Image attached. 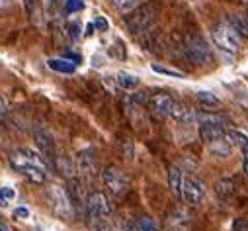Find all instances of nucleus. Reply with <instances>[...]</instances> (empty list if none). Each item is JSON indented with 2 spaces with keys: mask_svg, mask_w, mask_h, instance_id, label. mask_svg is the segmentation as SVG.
<instances>
[{
  "mask_svg": "<svg viewBox=\"0 0 248 231\" xmlns=\"http://www.w3.org/2000/svg\"><path fill=\"white\" fill-rule=\"evenodd\" d=\"M10 163L18 172H22L26 179H30L35 184H43L47 181L45 159L31 149H18L16 153H12Z\"/></svg>",
  "mask_w": 248,
  "mask_h": 231,
  "instance_id": "1",
  "label": "nucleus"
},
{
  "mask_svg": "<svg viewBox=\"0 0 248 231\" xmlns=\"http://www.w3.org/2000/svg\"><path fill=\"white\" fill-rule=\"evenodd\" d=\"M47 198H49V204L53 208V212L61 217V219H73L75 217V206L71 202V196L67 192V188L59 186V184H51L47 188Z\"/></svg>",
  "mask_w": 248,
  "mask_h": 231,
  "instance_id": "2",
  "label": "nucleus"
},
{
  "mask_svg": "<svg viewBox=\"0 0 248 231\" xmlns=\"http://www.w3.org/2000/svg\"><path fill=\"white\" fill-rule=\"evenodd\" d=\"M211 37H213V43L227 53H236L242 43V37L232 30V26L227 20L211 28Z\"/></svg>",
  "mask_w": 248,
  "mask_h": 231,
  "instance_id": "3",
  "label": "nucleus"
},
{
  "mask_svg": "<svg viewBox=\"0 0 248 231\" xmlns=\"http://www.w3.org/2000/svg\"><path fill=\"white\" fill-rule=\"evenodd\" d=\"M127 30L133 33V35H141V33H147L155 22H156V12L151 4H143L139 8H135L131 12V16H127Z\"/></svg>",
  "mask_w": 248,
  "mask_h": 231,
  "instance_id": "4",
  "label": "nucleus"
},
{
  "mask_svg": "<svg viewBox=\"0 0 248 231\" xmlns=\"http://www.w3.org/2000/svg\"><path fill=\"white\" fill-rule=\"evenodd\" d=\"M184 51H186V57L198 67H207L213 61L211 47L202 37H188L184 43Z\"/></svg>",
  "mask_w": 248,
  "mask_h": 231,
  "instance_id": "5",
  "label": "nucleus"
},
{
  "mask_svg": "<svg viewBox=\"0 0 248 231\" xmlns=\"http://www.w3.org/2000/svg\"><path fill=\"white\" fill-rule=\"evenodd\" d=\"M102 181H104L108 192L113 194V196H117V198L125 196L127 190H129V179H127V175L121 168H117V166L104 168L102 170Z\"/></svg>",
  "mask_w": 248,
  "mask_h": 231,
  "instance_id": "6",
  "label": "nucleus"
},
{
  "mask_svg": "<svg viewBox=\"0 0 248 231\" xmlns=\"http://www.w3.org/2000/svg\"><path fill=\"white\" fill-rule=\"evenodd\" d=\"M84 208H86V215H88V219L92 221V225L98 223V221H104V219L111 214L109 200H108V196L102 194V192H92V194L86 198Z\"/></svg>",
  "mask_w": 248,
  "mask_h": 231,
  "instance_id": "7",
  "label": "nucleus"
},
{
  "mask_svg": "<svg viewBox=\"0 0 248 231\" xmlns=\"http://www.w3.org/2000/svg\"><path fill=\"white\" fill-rule=\"evenodd\" d=\"M205 184L192 175L184 177V184H182V200L188 204H202L205 198Z\"/></svg>",
  "mask_w": 248,
  "mask_h": 231,
  "instance_id": "8",
  "label": "nucleus"
},
{
  "mask_svg": "<svg viewBox=\"0 0 248 231\" xmlns=\"http://www.w3.org/2000/svg\"><path fill=\"white\" fill-rule=\"evenodd\" d=\"M33 139H35V143H37V147H39L41 157L45 159V163L55 165V159H57V147H55V139H53V135H51L45 128L35 126V128H33Z\"/></svg>",
  "mask_w": 248,
  "mask_h": 231,
  "instance_id": "9",
  "label": "nucleus"
},
{
  "mask_svg": "<svg viewBox=\"0 0 248 231\" xmlns=\"http://www.w3.org/2000/svg\"><path fill=\"white\" fill-rule=\"evenodd\" d=\"M174 102L176 100L168 92H158V94L149 98L147 106H149V112L153 116H156V118H170V112H172Z\"/></svg>",
  "mask_w": 248,
  "mask_h": 231,
  "instance_id": "10",
  "label": "nucleus"
},
{
  "mask_svg": "<svg viewBox=\"0 0 248 231\" xmlns=\"http://www.w3.org/2000/svg\"><path fill=\"white\" fill-rule=\"evenodd\" d=\"M77 172L84 179H94L98 172V163L92 151H80L77 155Z\"/></svg>",
  "mask_w": 248,
  "mask_h": 231,
  "instance_id": "11",
  "label": "nucleus"
},
{
  "mask_svg": "<svg viewBox=\"0 0 248 231\" xmlns=\"http://www.w3.org/2000/svg\"><path fill=\"white\" fill-rule=\"evenodd\" d=\"M170 118L176 120L182 126H192V124L198 122V114L192 108H188L186 104H182V102H174L172 112H170Z\"/></svg>",
  "mask_w": 248,
  "mask_h": 231,
  "instance_id": "12",
  "label": "nucleus"
},
{
  "mask_svg": "<svg viewBox=\"0 0 248 231\" xmlns=\"http://www.w3.org/2000/svg\"><path fill=\"white\" fill-rule=\"evenodd\" d=\"M184 177H186V172L184 168H180L178 165H170L168 168V186L172 190V194L176 198L182 200V184H184Z\"/></svg>",
  "mask_w": 248,
  "mask_h": 231,
  "instance_id": "13",
  "label": "nucleus"
},
{
  "mask_svg": "<svg viewBox=\"0 0 248 231\" xmlns=\"http://www.w3.org/2000/svg\"><path fill=\"white\" fill-rule=\"evenodd\" d=\"M55 168H57L63 177H67L69 181L77 177V166L73 165V161H71L69 157H57V159H55Z\"/></svg>",
  "mask_w": 248,
  "mask_h": 231,
  "instance_id": "14",
  "label": "nucleus"
},
{
  "mask_svg": "<svg viewBox=\"0 0 248 231\" xmlns=\"http://www.w3.org/2000/svg\"><path fill=\"white\" fill-rule=\"evenodd\" d=\"M227 22L232 26V30L240 37H246L248 39V18H246V14H231Z\"/></svg>",
  "mask_w": 248,
  "mask_h": 231,
  "instance_id": "15",
  "label": "nucleus"
},
{
  "mask_svg": "<svg viewBox=\"0 0 248 231\" xmlns=\"http://www.w3.org/2000/svg\"><path fill=\"white\" fill-rule=\"evenodd\" d=\"M115 82L121 86V88H125V90H135L139 86V77L137 75H131V73H125V71H119L115 75Z\"/></svg>",
  "mask_w": 248,
  "mask_h": 231,
  "instance_id": "16",
  "label": "nucleus"
},
{
  "mask_svg": "<svg viewBox=\"0 0 248 231\" xmlns=\"http://www.w3.org/2000/svg\"><path fill=\"white\" fill-rule=\"evenodd\" d=\"M24 8L28 12V16L33 20V24H41L43 22V10H41V0H24Z\"/></svg>",
  "mask_w": 248,
  "mask_h": 231,
  "instance_id": "17",
  "label": "nucleus"
},
{
  "mask_svg": "<svg viewBox=\"0 0 248 231\" xmlns=\"http://www.w3.org/2000/svg\"><path fill=\"white\" fill-rule=\"evenodd\" d=\"M207 147H209V151H211L213 155H217V157H229V155H231V151H232V145L229 143V139H227V137L215 139V141L207 143Z\"/></svg>",
  "mask_w": 248,
  "mask_h": 231,
  "instance_id": "18",
  "label": "nucleus"
},
{
  "mask_svg": "<svg viewBox=\"0 0 248 231\" xmlns=\"http://www.w3.org/2000/svg\"><path fill=\"white\" fill-rule=\"evenodd\" d=\"M47 65H49V69H53L57 73H65V75H73L77 71V63H73L69 59H49Z\"/></svg>",
  "mask_w": 248,
  "mask_h": 231,
  "instance_id": "19",
  "label": "nucleus"
},
{
  "mask_svg": "<svg viewBox=\"0 0 248 231\" xmlns=\"http://www.w3.org/2000/svg\"><path fill=\"white\" fill-rule=\"evenodd\" d=\"M131 231H158V223L151 215H141L139 219L133 221Z\"/></svg>",
  "mask_w": 248,
  "mask_h": 231,
  "instance_id": "20",
  "label": "nucleus"
},
{
  "mask_svg": "<svg viewBox=\"0 0 248 231\" xmlns=\"http://www.w3.org/2000/svg\"><path fill=\"white\" fill-rule=\"evenodd\" d=\"M215 192H217V196L221 200H229L234 194V182H232V179H221L215 184Z\"/></svg>",
  "mask_w": 248,
  "mask_h": 231,
  "instance_id": "21",
  "label": "nucleus"
},
{
  "mask_svg": "<svg viewBox=\"0 0 248 231\" xmlns=\"http://www.w3.org/2000/svg\"><path fill=\"white\" fill-rule=\"evenodd\" d=\"M196 98H198V102H200L203 108H213V106H219V104H221V100H219L213 92H207V90H198V92H196Z\"/></svg>",
  "mask_w": 248,
  "mask_h": 231,
  "instance_id": "22",
  "label": "nucleus"
},
{
  "mask_svg": "<svg viewBox=\"0 0 248 231\" xmlns=\"http://www.w3.org/2000/svg\"><path fill=\"white\" fill-rule=\"evenodd\" d=\"M225 137L229 139V143L232 145V147H244L246 143H248V137L244 135V133H240V132H236V130H227L225 132Z\"/></svg>",
  "mask_w": 248,
  "mask_h": 231,
  "instance_id": "23",
  "label": "nucleus"
},
{
  "mask_svg": "<svg viewBox=\"0 0 248 231\" xmlns=\"http://www.w3.org/2000/svg\"><path fill=\"white\" fill-rule=\"evenodd\" d=\"M14 198H16L14 188H10V186H2V188H0V208H6Z\"/></svg>",
  "mask_w": 248,
  "mask_h": 231,
  "instance_id": "24",
  "label": "nucleus"
},
{
  "mask_svg": "<svg viewBox=\"0 0 248 231\" xmlns=\"http://www.w3.org/2000/svg\"><path fill=\"white\" fill-rule=\"evenodd\" d=\"M153 71L158 73V75H166V77H174V79H184L186 75L180 73V71H172L168 67H160V65H153Z\"/></svg>",
  "mask_w": 248,
  "mask_h": 231,
  "instance_id": "25",
  "label": "nucleus"
},
{
  "mask_svg": "<svg viewBox=\"0 0 248 231\" xmlns=\"http://www.w3.org/2000/svg\"><path fill=\"white\" fill-rule=\"evenodd\" d=\"M82 6H84V0H65V8L69 14L82 10Z\"/></svg>",
  "mask_w": 248,
  "mask_h": 231,
  "instance_id": "26",
  "label": "nucleus"
},
{
  "mask_svg": "<svg viewBox=\"0 0 248 231\" xmlns=\"http://www.w3.org/2000/svg\"><path fill=\"white\" fill-rule=\"evenodd\" d=\"M111 4L115 8H119V10H123V12H127V10H131L135 6V0H111Z\"/></svg>",
  "mask_w": 248,
  "mask_h": 231,
  "instance_id": "27",
  "label": "nucleus"
},
{
  "mask_svg": "<svg viewBox=\"0 0 248 231\" xmlns=\"http://www.w3.org/2000/svg\"><path fill=\"white\" fill-rule=\"evenodd\" d=\"M94 28H98V30L106 32V30L109 28V24H108V20H106V18H96V22H94Z\"/></svg>",
  "mask_w": 248,
  "mask_h": 231,
  "instance_id": "28",
  "label": "nucleus"
},
{
  "mask_svg": "<svg viewBox=\"0 0 248 231\" xmlns=\"http://www.w3.org/2000/svg\"><path fill=\"white\" fill-rule=\"evenodd\" d=\"M242 166H244V172L248 175V143L242 147Z\"/></svg>",
  "mask_w": 248,
  "mask_h": 231,
  "instance_id": "29",
  "label": "nucleus"
},
{
  "mask_svg": "<svg viewBox=\"0 0 248 231\" xmlns=\"http://www.w3.org/2000/svg\"><path fill=\"white\" fill-rule=\"evenodd\" d=\"M69 30H71V33H69V35H71V39H77V37H78V30H80V26L75 22V24H71V26H69Z\"/></svg>",
  "mask_w": 248,
  "mask_h": 231,
  "instance_id": "30",
  "label": "nucleus"
},
{
  "mask_svg": "<svg viewBox=\"0 0 248 231\" xmlns=\"http://www.w3.org/2000/svg\"><path fill=\"white\" fill-rule=\"evenodd\" d=\"M14 214H16V217H24V219L30 217V210H28V208H16Z\"/></svg>",
  "mask_w": 248,
  "mask_h": 231,
  "instance_id": "31",
  "label": "nucleus"
},
{
  "mask_svg": "<svg viewBox=\"0 0 248 231\" xmlns=\"http://www.w3.org/2000/svg\"><path fill=\"white\" fill-rule=\"evenodd\" d=\"M94 231H111L104 221H98V223H94Z\"/></svg>",
  "mask_w": 248,
  "mask_h": 231,
  "instance_id": "32",
  "label": "nucleus"
},
{
  "mask_svg": "<svg viewBox=\"0 0 248 231\" xmlns=\"http://www.w3.org/2000/svg\"><path fill=\"white\" fill-rule=\"evenodd\" d=\"M4 112H6V102H4V98L0 96V118L4 116Z\"/></svg>",
  "mask_w": 248,
  "mask_h": 231,
  "instance_id": "33",
  "label": "nucleus"
},
{
  "mask_svg": "<svg viewBox=\"0 0 248 231\" xmlns=\"http://www.w3.org/2000/svg\"><path fill=\"white\" fill-rule=\"evenodd\" d=\"M12 6V0H0V8H10Z\"/></svg>",
  "mask_w": 248,
  "mask_h": 231,
  "instance_id": "34",
  "label": "nucleus"
},
{
  "mask_svg": "<svg viewBox=\"0 0 248 231\" xmlns=\"http://www.w3.org/2000/svg\"><path fill=\"white\" fill-rule=\"evenodd\" d=\"M84 33H86V35H92V33H94V24H88V26H86V32H84Z\"/></svg>",
  "mask_w": 248,
  "mask_h": 231,
  "instance_id": "35",
  "label": "nucleus"
},
{
  "mask_svg": "<svg viewBox=\"0 0 248 231\" xmlns=\"http://www.w3.org/2000/svg\"><path fill=\"white\" fill-rule=\"evenodd\" d=\"M0 231H8V227H6L4 223H0Z\"/></svg>",
  "mask_w": 248,
  "mask_h": 231,
  "instance_id": "36",
  "label": "nucleus"
},
{
  "mask_svg": "<svg viewBox=\"0 0 248 231\" xmlns=\"http://www.w3.org/2000/svg\"><path fill=\"white\" fill-rule=\"evenodd\" d=\"M166 231H182L180 227H170V229H166Z\"/></svg>",
  "mask_w": 248,
  "mask_h": 231,
  "instance_id": "37",
  "label": "nucleus"
},
{
  "mask_svg": "<svg viewBox=\"0 0 248 231\" xmlns=\"http://www.w3.org/2000/svg\"><path fill=\"white\" fill-rule=\"evenodd\" d=\"M242 2H244V4H246V6H248V0H242Z\"/></svg>",
  "mask_w": 248,
  "mask_h": 231,
  "instance_id": "38",
  "label": "nucleus"
},
{
  "mask_svg": "<svg viewBox=\"0 0 248 231\" xmlns=\"http://www.w3.org/2000/svg\"><path fill=\"white\" fill-rule=\"evenodd\" d=\"M244 14H246V18H248V8H246V12H244Z\"/></svg>",
  "mask_w": 248,
  "mask_h": 231,
  "instance_id": "39",
  "label": "nucleus"
}]
</instances>
